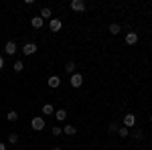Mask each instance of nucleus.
<instances>
[{
  "label": "nucleus",
  "mask_w": 152,
  "mask_h": 150,
  "mask_svg": "<svg viewBox=\"0 0 152 150\" xmlns=\"http://www.w3.org/2000/svg\"><path fill=\"white\" fill-rule=\"evenodd\" d=\"M31 126H33V130H37V132H41V130L45 128V120H43L41 116H37V118H33Z\"/></svg>",
  "instance_id": "1"
},
{
  "label": "nucleus",
  "mask_w": 152,
  "mask_h": 150,
  "mask_svg": "<svg viewBox=\"0 0 152 150\" xmlns=\"http://www.w3.org/2000/svg\"><path fill=\"white\" fill-rule=\"evenodd\" d=\"M124 126L128 128V130H130V128H134V126H136V116H134V114H126V116H124Z\"/></svg>",
  "instance_id": "2"
},
{
  "label": "nucleus",
  "mask_w": 152,
  "mask_h": 150,
  "mask_svg": "<svg viewBox=\"0 0 152 150\" xmlns=\"http://www.w3.org/2000/svg\"><path fill=\"white\" fill-rule=\"evenodd\" d=\"M71 10L83 12L85 10V2H83V0H71Z\"/></svg>",
  "instance_id": "3"
},
{
  "label": "nucleus",
  "mask_w": 152,
  "mask_h": 150,
  "mask_svg": "<svg viewBox=\"0 0 152 150\" xmlns=\"http://www.w3.org/2000/svg\"><path fill=\"white\" fill-rule=\"evenodd\" d=\"M81 83H83L81 73H73L71 75V87H81Z\"/></svg>",
  "instance_id": "4"
},
{
  "label": "nucleus",
  "mask_w": 152,
  "mask_h": 150,
  "mask_svg": "<svg viewBox=\"0 0 152 150\" xmlns=\"http://www.w3.org/2000/svg\"><path fill=\"white\" fill-rule=\"evenodd\" d=\"M23 53L24 55H35L37 53V45L35 43H26V45L23 47Z\"/></svg>",
  "instance_id": "5"
},
{
  "label": "nucleus",
  "mask_w": 152,
  "mask_h": 150,
  "mask_svg": "<svg viewBox=\"0 0 152 150\" xmlns=\"http://www.w3.org/2000/svg\"><path fill=\"white\" fill-rule=\"evenodd\" d=\"M49 29H51L53 33L61 31V20H59V18H51V20H49Z\"/></svg>",
  "instance_id": "6"
},
{
  "label": "nucleus",
  "mask_w": 152,
  "mask_h": 150,
  "mask_svg": "<svg viewBox=\"0 0 152 150\" xmlns=\"http://www.w3.org/2000/svg\"><path fill=\"white\" fill-rule=\"evenodd\" d=\"M126 43H128V45H136V43H138V33L130 31L128 35H126Z\"/></svg>",
  "instance_id": "7"
},
{
  "label": "nucleus",
  "mask_w": 152,
  "mask_h": 150,
  "mask_svg": "<svg viewBox=\"0 0 152 150\" xmlns=\"http://www.w3.org/2000/svg\"><path fill=\"white\" fill-rule=\"evenodd\" d=\"M4 51H6V55H14V53H16V43H14V41H8V43L4 45Z\"/></svg>",
  "instance_id": "8"
},
{
  "label": "nucleus",
  "mask_w": 152,
  "mask_h": 150,
  "mask_svg": "<svg viewBox=\"0 0 152 150\" xmlns=\"http://www.w3.org/2000/svg\"><path fill=\"white\" fill-rule=\"evenodd\" d=\"M51 16H53L51 8H49V6H43V8H41V18H43V20H51Z\"/></svg>",
  "instance_id": "9"
},
{
  "label": "nucleus",
  "mask_w": 152,
  "mask_h": 150,
  "mask_svg": "<svg viewBox=\"0 0 152 150\" xmlns=\"http://www.w3.org/2000/svg\"><path fill=\"white\" fill-rule=\"evenodd\" d=\"M59 85H61V77H59V75H51V77H49V87L55 89V87H59Z\"/></svg>",
  "instance_id": "10"
},
{
  "label": "nucleus",
  "mask_w": 152,
  "mask_h": 150,
  "mask_svg": "<svg viewBox=\"0 0 152 150\" xmlns=\"http://www.w3.org/2000/svg\"><path fill=\"white\" fill-rule=\"evenodd\" d=\"M43 23H45V20H43L41 16H33V18H31V24H33V29H41V26H43Z\"/></svg>",
  "instance_id": "11"
},
{
  "label": "nucleus",
  "mask_w": 152,
  "mask_h": 150,
  "mask_svg": "<svg viewBox=\"0 0 152 150\" xmlns=\"http://www.w3.org/2000/svg\"><path fill=\"white\" fill-rule=\"evenodd\" d=\"M12 69H14V73H20V71L24 69V63L23 61H14V63H12Z\"/></svg>",
  "instance_id": "12"
},
{
  "label": "nucleus",
  "mask_w": 152,
  "mask_h": 150,
  "mask_svg": "<svg viewBox=\"0 0 152 150\" xmlns=\"http://www.w3.org/2000/svg\"><path fill=\"white\" fill-rule=\"evenodd\" d=\"M43 114H47V116L55 114V108H53L51 104H45V105H43Z\"/></svg>",
  "instance_id": "13"
},
{
  "label": "nucleus",
  "mask_w": 152,
  "mask_h": 150,
  "mask_svg": "<svg viewBox=\"0 0 152 150\" xmlns=\"http://www.w3.org/2000/svg\"><path fill=\"white\" fill-rule=\"evenodd\" d=\"M55 118H57L59 122H63V120L67 118V112H65V110H57V112H55Z\"/></svg>",
  "instance_id": "14"
},
{
  "label": "nucleus",
  "mask_w": 152,
  "mask_h": 150,
  "mask_svg": "<svg viewBox=\"0 0 152 150\" xmlns=\"http://www.w3.org/2000/svg\"><path fill=\"white\" fill-rule=\"evenodd\" d=\"M63 132H65V134H67V136H73V134H75V132H77V130H75V126H69V124H67V126L63 128Z\"/></svg>",
  "instance_id": "15"
},
{
  "label": "nucleus",
  "mask_w": 152,
  "mask_h": 150,
  "mask_svg": "<svg viewBox=\"0 0 152 150\" xmlns=\"http://www.w3.org/2000/svg\"><path fill=\"white\" fill-rule=\"evenodd\" d=\"M118 134L122 136V138H128V134H130V130L126 126H122V128H118Z\"/></svg>",
  "instance_id": "16"
},
{
  "label": "nucleus",
  "mask_w": 152,
  "mask_h": 150,
  "mask_svg": "<svg viewBox=\"0 0 152 150\" xmlns=\"http://www.w3.org/2000/svg\"><path fill=\"white\" fill-rule=\"evenodd\" d=\"M6 120H8V122H16V120H18V114H16V112H8V114H6Z\"/></svg>",
  "instance_id": "17"
},
{
  "label": "nucleus",
  "mask_w": 152,
  "mask_h": 150,
  "mask_svg": "<svg viewBox=\"0 0 152 150\" xmlns=\"http://www.w3.org/2000/svg\"><path fill=\"white\" fill-rule=\"evenodd\" d=\"M16 142H18V134H14V132L8 134V144H16Z\"/></svg>",
  "instance_id": "18"
},
{
  "label": "nucleus",
  "mask_w": 152,
  "mask_h": 150,
  "mask_svg": "<svg viewBox=\"0 0 152 150\" xmlns=\"http://www.w3.org/2000/svg\"><path fill=\"white\" fill-rule=\"evenodd\" d=\"M65 71H67V73H75V63H73V61H69V63L65 65Z\"/></svg>",
  "instance_id": "19"
},
{
  "label": "nucleus",
  "mask_w": 152,
  "mask_h": 150,
  "mask_svg": "<svg viewBox=\"0 0 152 150\" xmlns=\"http://www.w3.org/2000/svg\"><path fill=\"white\" fill-rule=\"evenodd\" d=\"M110 33L112 35H118L120 33V24H110Z\"/></svg>",
  "instance_id": "20"
},
{
  "label": "nucleus",
  "mask_w": 152,
  "mask_h": 150,
  "mask_svg": "<svg viewBox=\"0 0 152 150\" xmlns=\"http://www.w3.org/2000/svg\"><path fill=\"white\" fill-rule=\"evenodd\" d=\"M51 132H53V136H61V134H63V128L55 126V128H51Z\"/></svg>",
  "instance_id": "21"
},
{
  "label": "nucleus",
  "mask_w": 152,
  "mask_h": 150,
  "mask_svg": "<svg viewBox=\"0 0 152 150\" xmlns=\"http://www.w3.org/2000/svg\"><path fill=\"white\" fill-rule=\"evenodd\" d=\"M134 138H136V140H142V132H140V130H136V132H134Z\"/></svg>",
  "instance_id": "22"
},
{
  "label": "nucleus",
  "mask_w": 152,
  "mask_h": 150,
  "mask_svg": "<svg viewBox=\"0 0 152 150\" xmlns=\"http://www.w3.org/2000/svg\"><path fill=\"white\" fill-rule=\"evenodd\" d=\"M2 67H4V59L0 57V71H2Z\"/></svg>",
  "instance_id": "23"
},
{
  "label": "nucleus",
  "mask_w": 152,
  "mask_h": 150,
  "mask_svg": "<svg viewBox=\"0 0 152 150\" xmlns=\"http://www.w3.org/2000/svg\"><path fill=\"white\" fill-rule=\"evenodd\" d=\"M0 150H6V144H2V142H0Z\"/></svg>",
  "instance_id": "24"
},
{
  "label": "nucleus",
  "mask_w": 152,
  "mask_h": 150,
  "mask_svg": "<svg viewBox=\"0 0 152 150\" xmlns=\"http://www.w3.org/2000/svg\"><path fill=\"white\" fill-rule=\"evenodd\" d=\"M53 150H61V148H59V146H55V148H53Z\"/></svg>",
  "instance_id": "25"
},
{
  "label": "nucleus",
  "mask_w": 152,
  "mask_h": 150,
  "mask_svg": "<svg viewBox=\"0 0 152 150\" xmlns=\"http://www.w3.org/2000/svg\"><path fill=\"white\" fill-rule=\"evenodd\" d=\"M150 122H152V116H150Z\"/></svg>",
  "instance_id": "26"
},
{
  "label": "nucleus",
  "mask_w": 152,
  "mask_h": 150,
  "mask_svg": "<svg viewBox=\"0 0 152 150\" xmlns=\"http://www.w3.org/2000/svg\"><path fill=\"white\" fill-rule=\"evenodd\" d=\"M16 150H20V148H16Z\"/></svg>",
  "instance_id": "27"
}]
</instances>
